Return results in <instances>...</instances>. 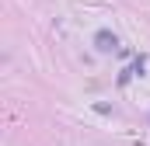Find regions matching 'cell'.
<instances>
[{"instance_id":"obj_1","label":"cell","mask_w":150,"mask_h":146,"mask_svg":"<svg viewBox=\"0 0 150 146\" xmlns=\"http://www.w3.org/2000/svg\"><path fill=\"white\" fill-rule=\"evenodd\" d=\"M98 42H101L98 49H112V45H115V35H112V38H108V35H98Z\"/></svg>"}]
</instances>
